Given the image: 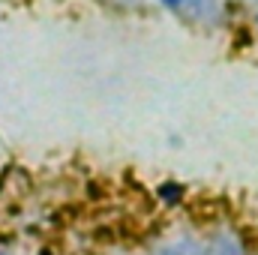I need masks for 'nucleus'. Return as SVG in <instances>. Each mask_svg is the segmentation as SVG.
<instances>
[{"label":"nucleus","instance_id":"1","mask_svg":"<svg viewBox=\"0 0 258 255\" xmlns=\"http://www.w3.org/2000/svg\"><path fill=\"white\" fill-rule=\"evenodd\" d=\"M159 198L162 201H168V204H177V201H183V186L180 183H174V180H165V183H159Z\"/></svg>","mask_w":258,"mask_h":255},{"label":"nucleus","instance_id":"2","mask_svg":"<svg viewBox=\"0 0 258 255\" xmlns=\"http://www.w3.org/2000/svg\"><path fill=\"white\" fill-rule=\"evenodd\" d=\"M159 3H162L165 9H180V6H183V0H159Z\"/></svg>","mask_w":258,"mask_h":255}]
</instances>
